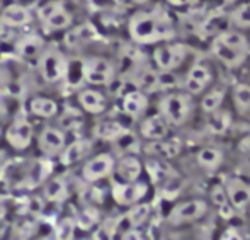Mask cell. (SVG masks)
Instances as JSON below:
<instances>
[{
  "instance_id": "1",
  "label": "cell",
  "mask_w": 250,
  "mask_h": 240,
  "mask_svg": "<svg viewBox=\"0 0 250 240\" xmlns=\"http://www.w3.org/2000/svg\"><path fill=\"white\" fill-rule=\"evenodd\" d=\"M55 171L56 164L38 157L36 153L12 157L0 172V189L7 197L33 194L40 191Z\"/></svg>"
},
{
  "instance_id": "2",
  "label": "cell",
  "mask_w": 250,
  "mask_h": 240,
  "mask_svg": "<svg viewBox=\"0 0 250 240\" xmlns=\"http://www.w3.org/2000/svg\"><path fill=\"white\" fill-rule=\"evenodd\" d=\"M38 123L24 111L22 104L19 106L14 116L3 126L2 145L10 152L12 157H22L34 152L38 135Z\"/></svg>"
},
{
  "instance_id": "3",
  "label": "cell",
  "mask_w": 250,
  "mask_h": 240,
  "mask_svg": "<svg viewBox=\"0 0 250 240\" xmlns=\"http://www.w3.org/2000/svg\"><path fill=\"white\" fill-rule=\"evenodd\" d=\"M128 31L131 40L138 44L158 43V41L168 40L174 36L172 24L167 14L158 9L151 10V12L140 10V12L133 14L128 24Z\"/></svg>"
},
{
  "instance_id": "4",
  "label": "cell",
  "mask_w": 250,
  "mask_h": 240,
  "mask_svg": "<svg viewBox=\"0 0 250 240\" xmlns=\"http://www.w3.org/2000/svg\"><path fill=\"white\" fill-rule=\"evenodd\" d=\"M70 65H72V58L66 55L65 49L55 44H48L33 68L36 80L43 87H58L63 84L68 86Z\"/></svg>"
},
{
  "instance_id": "5",
  "label": "cell",
  "mask_w": 250,
  "mask_h": 240,
  "mask_svg": "<svg viewBox=\"0 0 250 240\" xmlns=\"http://www.w3.org/2000/svg\"><path fill=\"white\" fill-rule=\"evenodd\" d=\"M72 136L68 131L62 128L58 123H44L38 126L36 143H34V153L48 162L56 164L65 148L68 147Z\"/></svg>"
},
{
  "instance_id": "6",
  "label": "cell",
  "mask_w": 250,
  "mask_h": 240,
  "mask_svg": "<svg viewBox=\"0 0 250 240\" xmlns=\"http://www.w3.org/2000/svg\"><path fill=\"white\" fill-rule=\"evenodd\" d=\"M118 158L111 152H96L77 171H73L82 184L101 186L104 181H112Z\"/></svg>"
},
{
  "instance_id": "7",
  "label": "cell",
  "mask_w": 250,
  "mask_h": 240,
  "mask_svg": "<svg viewBox=\"0 0 250 240\" xmlns=\"http://www.w3.org/2000/svg\"><path fill=\"white\" fill-rule=\"evenodd\" d=\"M22 108L38 125L55 123L63 109V102L46 90H33L22 102Z\"/></svg>"
},
{
  "instance_id": "8",
  "label": "cell",
  "mask_w": 250,
  "mask_h": 240,
  "mask_svg": "<svg viewBox=\"0 0 250 240\" xmlns=\"http://www.w3.org/2000/svg\"><path fill=\"white\" fill-rule=\"evenodd\" d=\"M82 84L90 87H107L116 80V63L105 56H85L80 58Z\"/></svg>"
},
{
  "instance_id": "9",
  "label": "cell",
  "mask_w": 250,
  "mask_h": 240,
  "mask_svg": "<svg viewBox=\"0 0 250 240\" xmlns=\"http://www.w3.org/2000/svg\"><path fill=\"white\" fill-rule=\"evenodd\" d=\"M36 17L48 33H66L73 27V14L62 0H44L36 9Z\"/></svg>"
},
{
  "instance_id": "10",
  "label": "cell",
  "mask_w": 250,
  "mask_h": 240,
  "mask_svg": "<svg viewBox=\"0 0 250 240\" xmlns=\"http://www.w3.org/2000/svg\"><path fill=\"white\" fill-rule=\"evenodd\" d=\"M94 148H96V140L92 136H77V138H72L68 147L65 148L62 157L56 162V167L66 169V171H77L90 155L96 153Z\"/></svg>"
},
{
  "instance_id": "11",
  "label": "cell",
  "mask_w": 250,
  "mask_h": 240,
  "mask_svg": "<svg viewBox=\"0 0 250 240\" xmlns=\"http://www.w3.org/2000/svg\"><path fill=\"white\" fill-rule=\"evenodd\" d=\"M160 114L167 119L168 125L172 126H182L188 121L189 114L192 111V101L191 96L186 92H172L167 94L160 101Z\"/></svg>"
},
{
  "instance_id": "12",
  "label": "cell",
  "mask_w": 250,
  "mask_h": 240,
  "mask_svg": "<svg viewBox=\"0 0 250 240\" xmlns=\"http://www.w3.org/2000/svg\"><path fill=\"white\" fill-rule=\"evenodd\" d=\"M146 193H148V184L143 181L136 182H119L112 179L109 182V196L118 206L121 208H133L136 204L143 203Z\"/></svg>"
},
{
  "instance_id": "13",
  "label": "cell",
  "mask_w": 250,
  "mask_h": 240,
  "mask_svg": "<svg viewBox=\"0 0 250 240\" xmlns=\"http://www.w3.org/2000/svg\"><path fill=\"white\" fill-rule=\"evenodd\" d=\"M50 227L44 218L29 213H14L12 227L7 240H33Z\"/></svg>"
},
{
  "instance_id": "14",
  "label": "cell",
  "mask_w": 250,
  "mask_h": 240,
  "mask_svg": "<svg viewBox=\"0 0 250 240\" xmlns=\"http://www.w3.org/2000/svg\"><path fill=\"white\" fill-rule=\"evenodd\" d=\"M73 102L87 116H96V118H102L107 112L109 108V101L105 97V94L99 90V87H90V86H83L75 89V92H73Z\"/></svg>"
},
{
  "instance_id": "15",
  "label": "cell",
  "mask_w": 250,
  "mask_h": 240,
  "mask_svg": "<svg viewBox=\"0 0 250 240\" xmlns=\"http://www.w3.org/2000/svg\"><path fill=\"white\" fill-rule=\"evenodd\" d=\"M46 48V40L38 33L22 34L14 41V53H16L17 60L24 62L26 65H34Z\"/></svg>"
},
{
  "instance_id": "16",
  "label": "cell",
  "mask_w": 250,
  "mask_h": 240,
  "mask_svg": "<svg viewBox=\"0 0 250 240\" xmlns=\"http://www.w3.org/2000/svg\"><path fill=\"white\" fill-rule=\"evenodd\" d=\"M189 48L186 44H162L153 51V62L160 72H172L184 63Z\"/></svg>"
},
{
  "instance_id": "17",
  "label": "cell",
  "mask_w": 250,
  "mask_h": 240,
  "mask_svg": "<svg viewBox=\"0 0 250 240\" xmlns=\"http://www.w3.org/2000/svg\"><path fill=\"white\" fill-rule=\"evenodd\" d=\"M34 16L36 14H33V10L29 7L14 2L2 9V12H0V24L9 27V29H21V27L31 26L34 21Z\"/></svg>"
},
{
  "instance_id": "18",
  "label": "cell",
  "mask_w": 250,
  "mask_h": 240,
  "mask_svg": "<svg viewBox=\"0 0 250 240\" xmlns=\"http://www.w3.org/2000/svg\"><path fill=\"white\" fill-rule=\"evenodd\" d=\"M126 135H129V130L125 125H121L118 119L105 118V116L97 119L96 125L92 126V138L101 142L119 143Z\"/></svg>"
},
{
  "instance_id": "19",
  "label": "cell",
  "mask_w": 250,
  "mask_h": 240,
  "mask_svg": "<svg viewBox=\"0 0 250 240\" xmlns=\"http://www.w3.org/2000/svg\"><path fill=\"white\" fill-rule=\"evenodd\" d=\"M206 210H208V204H206V201H203V199L184 201V203L172 208L167 220L170 225H182V223L194 221V220H198V218L204 217Z\"/></svg>"
},
{
  "instance_id": "20",
  "label": "cell",
  "mask_w": 250,
  "mask_h": 240,
  "mask_svg": "<svg viewBox=\"0 0 250 240\" xmlns=\"http://www.w3.org/2000/svg\"><path fill=\"white\" fill-rule=\"evenodd\" d=\"M142 174H143L142 160L133 153H123L116 160V171L112 179L119 182H136L140 181Z\"/></svg>"
},
{
  "instance_id": "21",
  "label": "cell",
  "mask_w": 250,
  "mask_h": 240,
  "mask_svg": "<svg viewBox=\"0 0 250 240\" xmlns=\"http://www.w3.org/2000/svg\"><path fill=\"white\" fill-rule=\"evenodd\" d=\"M211 79H213V75H211L209 66L198 62L189 68L188 75H186V80H184V87L189 94L198 96V94H201L209 86Z\"/></svg>"
},
{
  "instance_id": "22",
  "label": "cell",
  "mask_w": 250,
  "mask_h": 240,
  "mask_svg": "<svg viewBox=\"0 0 250 240\" xmlns=\"http://www.w3.org/2000/svg\"><path fill=\"white\" fill-rule=\"evenodd\" d=\"M211 51H213V55L216 56L223 65L231 66V68L240 66L250 55L247 51H242V49L230 46V44H227L225 41H221L220 38H214V41L211 43Z\"/></svg>"
},
{
  "instance_id": "23",
  "label": "cell",
  "mask_w": 250,
  "mask_h": 240,
  "mask_svg": "<svg viewBox=\"0 0 250 240\" xmlns=\"http://www.w3.org/2000/svg\"><path fill=\"white\" fill-rule=\"evenodd\" d=\"M146 108H148V97L143 90L133 89L125 92V96L121 99V109L126 116L133 119H138L145 114Z\"/></svg>"
},
{
  "instance_id": "24",
  "label": "cell",
  "mask_w": 250,
  "mask_h": 240,
  "mask_svg": "<svg viewBox=\"0 0 250 240\" xmlns=\"http://www.w3.org/2000/svg\"><path fill=\"white\" fill-rule=\"evenodd\" d=\"M167 133H168V123L160 112L158 114L146 116L140 123V135L146 140H151V142L164 140L167 136Z\"/></svg>"
},
{
  "instance_id": "25",
  "label": "cell",
  "mask_w": 250,
  "mask_h": 240,
  "mask_svg": "<svg viewBox=\"0 0 250 240\" xmlns=\"http://www.w3.org/2000/svg\"><path fill=\"white\" fill-rule=\"evenodd\" d=\"M230 204L237 210H242L250 203V184L238 177H228L225 182Z\"/></svg>"
},
{
  "instance_id": "26",
  "label": "cell",
  "mask_w": 250,
  "mask_h": 240,
  "mask_svg": "<svg viewBox=\"0 0 250 240\" xmlns=\"http://www.w3.org/2000/svg\"><path fill=\"white\" fill-rule=\"evenodd\" d=\"M97 38V33L94 29V26L90 24H80L79 27H72L70 31H66L65 36V44L70 49H77L83 44L90 43Z\"/></svg>"
},
{
  "instance_id": "27",
  "label": "cell",
  "mask_w": 250,
  "mask_h": 240,
  "mask_svg": "<svg viewBox=\"0 0 250 240\" xmlns=\"http://www.w3.org/2000/svg\"><path fill=\"white\" fill-rule=\"evenodd\" d=\"M151 215V206L150 203H140L136 206L129 208L125 215L121 217V225L125 227H133V228H140L145 225V221L150 218Z\"/></svg>"
},
{
  "instance_id": "28",
  "label": "cell",
  "mask_w": 250,
  "mask_h": 240,
  "mask_svg": "<svg viewBox=\"0 0 250 240\" xmlns=\"http://www.w3.org/2000/svg\"><path fill=\"white\" fill-rule=\"evenodd\" d=\"M119 227H121V217H105L99 227L90 235L92 240H118Z\"/></svg>"
},
{
  "instance_id": "29",
  "label": "cell",
  "mask_w": 250,
  "mask_h": 240,
  "mask_svg": "<svg viewBox=\"0 0 250 240\" xmlns=\"http://www.w3.org/2000/svg\"><path fill=\"white\" fill-rule=\"evenodd\" d=\"M182 150V143L179 140H158V142H153L148 147V152L160 158H174L181 153Z\"/></svg>"
},
{
  "instance_id": "30",
  "label": "cell",
  "mask_w": 250,
  "mask_h": 240,
  "mask_svg": "<svg viewBox=\"0 0 250 240\" xmlns=\"http://www.w3.org/2000/svg\"><path fill=\"white\" fill-rule=\"evenodd\" d=\"M196 158H198V164L204 171H216L223 164V152L216 147H206L199 150Z\"/></svg>"
},
{
  "instance_id": "31",
  "label": "cell",
  "mask_w": 250,
  "mask_h": 240,
  "mask_svg": "<svg viewBox=\"0 0 250 240\" xmlns=\"http://www.w3.org/2000/svg\"><path fill=\"white\" fill-rule=\"evenodd\" d=\"M223 99H225V89H221V87L211 89L209 92L203 97V101H201V108H203V111L208 112V114L216 112V111H220V106L223 104Z\"/></svg>"
},
{
  "instance_id": "32",
  "label": "cell",
  "mask_w": 250,
  "mask_h": 240,
  "mask_svg": "<svg viewBox=\"0 0 250 240\" xmlns=\"http://www.w3.org/2000/svg\"><path fill=\"white\" fill-rule=\"evenodd\" d=\"M230 21L235 27H242V29L250 27V0L235 7V10L230 14Z\"/></svg>"
},
{
  "instance_id": "33",
  "label": "cell",
  "mask_w": 250,
  "mask_h": 240,
  "mask_svg": "<svg viewBox=\"0 0 250 240\" xmlns=\"http://www.w3.org/2000/svg\"><path fill=\"white\" fill-rule=\"evenodd\" d=\"M233 101L240 112L250 111V86L249 84H237V86H235Z\"/></svg>"
},
{
  "instance_id": "34",
  "label": "cell",
  "mask_w": 250,
  "mask_h": 240,
  "mask_svg": "<svg viewBox=\"0 0 250 240\" xmlns=\"http://www.w3.org/2000/svg\"><path fill=\"white\" fill-rule=\"evenodd\" d=\"M218 38H220L221 41H225L227 44H230V46L250 53V44H249L247 38L242 33H238V31H225V33H221Z\"/></svg>"
},
{
  "instance_id": "35",
  "label": "cell",
  "mask_w": 250,
  "mask_h": 240,
  "mask_svg": "<svg viewBox=\"0 0 250 240\" xmlns=\"http://www.w3.org/2000/svg\"><path fill=\"white\" fill-rule=\"evenodd\" d=\"M230 125V114L225 111L211 112L209 119H208V128L211 133H225Z\"/></svg>"
},
{
  "instance_id": "36",
  "label": "cell",
  "mask_w": 250,
  "mask_h": 240,
  "mask_svg": "<svg viewBox=\"0 0 250 240\" xmlns=\"http://www.w3.org/2000/svg\"><path fill=\"white\" fill-rule=\"evenodd\" d=\"M16 101L14 97L5 96V94L0 92V125L5 126V123L9 121L14 116V112L19 109V106H12V102Z\"/></svg>"
},
{
  "instance_id": "37",
  "label": "cell",
  "mask_w": 250,
  "mask_h": 240,
  "mask_svg": "<svg viewBox=\"0 0 250 240\" xmlns=\"http://www.w3.org/2000/svg\"><path fill=\"white\" fill-rule=\"evenodd\" d=\"M118 240H146V237L140 228L125 227V225H121V227H119Z\"/></svg>"
},
{
  "instance_id": "38",
  "label": "cell",
  "mask_w": 250,
  "mask_h": 240,
  "mask_svg": "<svg viewBox=\"0 0 250 240\" xmlns=\"http://www.w3.org/2000/svg\"><path fill=\"white\" fill-rule=\"evenodd\" d=\"M211 199H213V203L216 204V206L220 208H227L228 206V194H227V189H225V184L223 186H214L213 189H211Z\"/></svg>"
},
{
  "instance_id": "39",
  "label": "cell",
  "mask_w": 250,
  "mask_h": 240,
  "mask_svg": "<svg viewBox=\"0 0 250 240\" xmlns=\"http://www.w3.org/2000/svg\"><path fill=\"white\" fill-rule=\"evenodd\" d=\"M220 240H244V237H242L237 228H227V230L221 234Z\"/></svg>"
},
{
  "instance_id": "40",
  "label": "cell",
  "mask_w": 250,
  "mask_h": 240,
  "mask_svg": "<svg viewBox=\"0 0 250 240\" xmlns=\"http://www.w3.org/2000/svg\"><path fill=\"white\" fill-rule=\"evenodd\" d=\"M238 150H240L242 153H245V155H250V133H249V135H245L244 138L238 142Z\"/></svg>"
},
{
  "instance_id": "41",
  "label": "cell",
  "mask_w": 250,
  "mask_h": 240,
  "mask_svg": "<svg viewBox=\"0 0 250 240\" xmlns=\"http://www.w3.org/2000/svg\"><path fill=\"white\" fill-rule=\"evenodd\" d=\"M33 240H56L55 237H53V234H51V228L48 227L44 232H41L40 235H38L36 239H33Z\"/></svg>"
},
{
  "instance_id": "42",
  "label": "cell",
  "mask_w": 250,
  "mask_h": 240,
  "mask_svg": "<svg viewBox=\"0 0 250 240\" xmlns=\"http://www.w3.org/2000/svg\"><path fill=\"white\" fill-rule=\"evenodd\" d=\"M167 2L174 7H186V5H191L194 0H167Z\"/></svg>"
},
{
  "instance_id": "43",
  "label": "cell",
  "mask_w": 250,
  "mask_h": 240,
  "mask_svg": "<svg viewBox=\"0 0 250 240\" xmlns=\"http://www.w3.org/2000/svg\"><path fill=\"white\" fill-rule=\"evenodd\" d=\"M133 3H138V5H142V3H145V2H148V0H131Z\"/></svg>"
},
{
  "instance_id": "44",
  "label": "cell",
  "mask_w": 250,
  "mask_h": 240,
  "mask_svg": "<svg viewBox=\"0 0 250 240\" xmlns=\"http://www.w3.org/2000/svg\"><path fill=\"white\" fill-rule=\"evenodd\" d=\"M2 138H3V126L0 125V145H2Z\"/></svg>"
},
{
  "instance_id": "45",
  "label": "cell",
  "mask_w": 250,
  "mask_h": 240,
  "mask_svg": "<svg viewBox=\"0 0 250 240\" xmlns=\"http://www.w3.org/2000/svg\"><path fill=\"white\" fill-rule=\"evenodd\" d=\"M249 171H250V160H249Z\"/></svg>"
},
{
  "instance_id": "46",
  "label": "cell",
  "mask_w": 250,
  "mask_h": 240,
  "mask_svg": "<svg viewBox=\"0 0 250 240\" xmlns=\"http://www.w3.org/2000/svg\"><path fill=\"white\" fill-rule=\"evenodd\" d=\"M0 46H2V40H0Z\"/></svg>"
},
{
  "instance_id": "47",
  "label": "cell",
  "mask_w": 250,
  "mask_h": 240,
  "mask_svg": "<svg viewBox=\"0 0 250 240\" xmlns=\"http://www.w3.org/2000/svg\"><path fill=\"white\" fill-rule=\"evenodd\" d=\"M43 2H44V0H43Z\"/></svg>"
}]
</instances>
